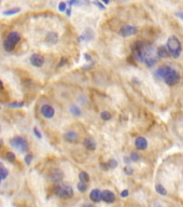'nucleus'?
<instances>
[{"instance_id":"7ed1b4c3","label":"nucleus","mask_w":183,"mask_h":207,"mask_svg":"<svg viewBox=\"0 0 183 207\" xmlns=\"http://www.w3.org/2000/svg\"><path fill=\"white\" fill-rule=\"evenodd\" d=\"M167 48H168L169 53L171 54L173 57H179L182 51V46H181L180 40L178 39L176 36H171V37L168 38V41H167Z\"/></svg>"},{"instance_id":"b1692460","label":"nucleus","mask_w":183,"mask_h":207,"mask_svg":"<svg viewBox=\"0 0 183 207\" xmlns=\"http://www.w3.org/2000/svg\"><path fill=\"white\" fill-rule=\"evenodd\" d=\"M100 116H101V119L104 120V121H109L111 119V113H110L109 111H102Z\"/></svg>"},{"instance_id":"a19ab883","label":"nucleus","mask_w":183,"mask_h":207,"mask_svg":"<svg viewBox=\"0 0 183 207\" xmlns=\"http://www.w3.org/2000/svg\"><path fill=\"white\" fill-rule=\"evenodd\" d=\"M1 180H2V179H1V177H0V183H1Z\"/></svg>"},{"instance_id":"c756f323","label":"nucleus","mask_w":183,"mask_h":207,"mask_svg":"<svg viewBox=\"0 0 183 207\" xmlns=\"http://www.w3.org/2000/svg\"><path fill=\"white\" fill-rule=\"evenodd\" d=\"M124 172H125V173L127 174V175H132V172H134V170H132V168L130 167V166H128V165H127L126 167L124 168Z\"/></svg>"},{"instance_id":"4be33fe9","label":"nucleus","mask_w":183,"mask_h":207,"mask_svg":"<svg viewBox=\"0 0 183 207\" xmlns=\"http://www.w3.org/2000/svg\"><path fill=\"white\" fill-rule=\"evenodd\" d=\"M76 188H78V190H79L80 192L84 193L85 191L87 190V184L85 183V182H82V181H80L79 183H78V186H76Z\"/></svg>"},{"instance_id":"2eb2a0df","label":"nucleus","mask_w":183,"mask_h":207,"mask_svg":"<svg viewBox=\"0 0 183 207\" xmlns=\"http://www.w3.org/2000/svg\"><path fill=\"white\" fill-rule=\"evenodd\" d=\"M45 40H46V42H49L50 44H55V43H57V41H58V35H57L56 32H54V31H51V32H49V34L46 35Z\"/></svg>"},{"instance_id":"c85d7f7f","label":"nucleus","mask_w":183,"mask_h":207,"mask_svg":"<svg viewBox=\"0 0 183 207\" xmlns=\"http://www.w3.org/2000/svg\"><path fill=\"white\" fill-rule=\"evenodd\" d=\"M31 161H32V154H27V155L25 156V162H26V164L29 165L31 163Z\"/></svg>"},{"instance_id":"20e7f679","label":"nucleus","mask_w":183,"mask_h":207,"mask_svg":"<svg viewBox=\"0 0 183 207\" xmlns=\"http://www.w3.org/2000/svg\"><path fill=\"white\" fill-rule=\"evenodd\" d=\"M21 40V35L16 31H12L7 36V38L3 41V49L7 52H11L16 46L18 41Z\"/></svg>"},{"instance_id":"cd10ccee","label":"nucleus","mask_w":183,"mask_h":207,"mask_svg":"<svg viewBox=\"0 0 183 207\" xmlns=\"http://www.w3.org/2000/svg\"><path fill=\"white\" fill-rule=\"evenodd\" d=\"M66 7H67V3L66 2H60L58 4V9H59V11H66V10H67V8H66Z\"/></svg>"},{"instance_id":"1a4fd4ad","label":"nucleus","mask_w":183,"mask_h":207,"mask_svg":"<svg viewBox=\"0 0 183 207\" xmlns=\"http://www.w3.org/2000/svg\"><path fill=\"white\" fill-rule=\"evenodd\" d=\"M40 113L42 114L43 118L45 119H52L55 114V110H54V108L50 105H42L41 108H40Z\"/></svg>"},{"instance_id":"9d476101","label":"nucleus","mask_w":183,"mask_h":207,"mask_svg":"<svg viewBox=\"0 0 183 207\" xmlns=\"http://www.w3.org/2000/svg\"><path fill=\"white\" fill-rule=\"evenodd\" d=\"M29 62L35 67H42L44 64V57L40 54H32L29 58Z\"/></svg>"},{"instance_id":"39448f33","label":"nucleus","mask_w":183,"mask_h":207,"mask_svg":"<svg viewBox=\"0 0 183 207\" xmlns=\"http://www.w3.org/2000/svg\"><path fill=\"white\" fill-rule=\"evenodd\" d=\"M54 193L60 199H70L73 196V189L68 184H58L54 189Z\"/></svg>"},{"instance_id":"e433bc0d","label":"nucleus","mask_w":183,"mask_h":207,"mask_svg":"<svg viewBox=\"0 0 183 207\" xmlns=\"http://www.w3.org/2000/svg\"><path fill=\"white\" fill-rule=\"evenodd\" d=\"M66 13H67L68 16H70V15H71V9H67V10H66Z\"/></svg>"},{"instance_id":"f257e3e1","label":"nucleus","mask_w":183,"mask_h":207,"mask_svg":"<svg viewBox=\"0 0 183 207\" xmlns=\"http://www.w3.org/2000/svg\"><path fill=\"white\" fill-rule=\"evenodd\" d=\"M132 54L137 62L143 63L148 67H153L157 63V50L155 51L153 46L146 42L137 41L132 46Z\"/></svg>"},{"instance_id":"9b49d317","label":"nucleus","mask_w":183,"mask_h":207,"mask_svg":"<svg viewBox=\"0 0 183 207\" xmlns=\"http://www.w3.org/2000/svg\"><path fill=\"white\" fill-rule=\"evenodd\" d=\"M101 199L104 202L108 203V204H111L113 202H115V194L110 190H104L101 192Z\"/></svg>"},{"instance_id":"412c9836","label":"nucleus","mask_w":183,"mask_h":207,"mask_svg":"<svg viewBox=\"0 0 183 207\" xmlns=\"http://www.w3.org/2000/svg\"><path fill=\"white\" fill-rule=\"evenodd\" d=\"M79 178H80V181L82 182H85V183H87L90 181V176L87 175V173H85V172H81L79 174Z\"/></svg>"},{"instance_id":"a878e982","label":"nucleus","mask_w":183,"mask_h":207,"mask_svg":"<svg viewBox=\"0 0 183 207\" xmlns=\"http://www.w3.org/2000/svg\"><path fill=\"white\" fill-rule=\"evenodd\" d=\"M129 158H130V160H132V161H134V162H137V161H139V160H140V155H139L137 152H132V153H130V155H129Z\"/></svg>"},{"instance_id":"5701e85b","label":"nucleus","mask_w":183,"mask_h":207,"mask_svg":"<svg viewBox=\"0 0 183 207\" xmlns=\"http://www.w3.org/2000/svg\"><path fill=\"white\" fill-rule=\"evenodd\" d=\"M21 11L20 8H13L11 10H8V11H4L3 12V14L4 15H12V14H15V13H18Z\"/></svg>"},{"instance_id":"ddd939ff","label":"nucleus","mask_w":183,"mask_h":207,"mask_svg":"<svg viewBox=\"0 0 183 207\" xmlns=\"http://www.w3.org/2000/svg\"><path fill=\"white\" fill-rule=\"evenodd\" d=\"M90 199L94 202V203H99L100 201H102L101 199V191L99 189H94L92 190V192L90 193Z\"/></svg>"},{"instance_id":"bb28decb","label":"nucleus","mask_w":183,"mask_h":207,"mask_svg":"<svg viewBox=\"0 0 183 207\" xmlns=\"http://www.w3.org/2000/svg\"><path fill=\"white\" fill-rule=\"evenodd\" d=\"M6 158H7V160H8V161H10V162H14L15 161V155H14V153H13V152H7Z\"/></svg>"},{"instance_id":"aec40b11","label":"nucleus","mask_w":183,"mask_h":207,"mask_svg":"<svg viewBox=\"0 0 183 207\" xmlns=\"http://www.w3.org/2000/svg\"><path fill=\"white\" fill-rule=\"evenodd\" d=\"M155 190H156V192H157L158 194H161V195H166L167 194V190L159 183L155 186Z\"/></svg>"},{"instance_id":"dca6fc26","label":"nucleus","mask_w":183,"mask_h":207,"mask_svg":"<svg viewBox=\"0 0 183 207\" xmlns=\"http://www.w3.org/2000/svg\"><path fill=\"white\" fill-rule=\"evenodd\" d=\"M169 55H170V53H169L168 50L165 48V46H158V49H157V56L158 57H161V58H166V57H168Z\"/></svg>"},{"instance_id":"ea45409f","label":"nucleus","mask_w":183,"mask_h":207,"mask_svg":"<svg viewBox=\"0 0 183 207\" xmlns=\"http://www.w3.org/2000/svg\"><path fill=\"white\" fill-rule=\"evenodd\" d=\"M1 146H2V140L0 139V147H1Z\"/></svg>"},{"instance_id":"a211bd4d","label":"nucleus","mask_w":183,"mask_h":207,"mask_svg":"<svg viewBox=\"0 0 183 207\" xmlns=\"http://www.w3.org/2000/svg\"><path fill=\"white\" fill-rule=\"evenodd\" d=\"M70 112L76 116H81V109L79 108V106L76 105H72L70 107Z\"/></svg>"},{"instance_id":"4468645a","label":"nucleus","mask_w":183,"mask_h":207,"mask_svg":"<svg viewBox=\"0 0 183 207\" xmlns=\"http://www.w3.org/2000/svg\"><path fill=\"white\" fill-rule=\"evenodd\" d=\"M83 145H84V147L86 148V149H88V150H90V151L96 150V142L92 137H86V138L84 139Z\"/></svg>"},{"instance_id":"6ab92c4d","label":"nucleus","mask_w":183,"mask_h":207,"mask_svg":"<svg viewBox=\"0 0 183 207\" xmlns=\"http://www.w3.org/2000/svg\"><path fill=\"white\" fill-rule=\"evenodd\" d=\"M8 175H9L8 169L3 166L2 163H0V177H1V179H6L8 177Z\"/></svg>"},{"instance_id":"72a5a7b5","label":"nucleus","mask_w":183,"mask_h":207,"mask_svg":"<svg viewBox=\"0 0 183 207\" xmlns=\"http://www.w3.org/2000/svg\"><path fill=\"white\" fill-rule=\"evenodd\" d=\"M34 133H35V135H36L37 137H38V138H41V137H42V135H41V133H40L39 130H38V128L37 127H35L34 128Z\"/></svg>"},{"instance_id":"f03ea898","label":"nucleus","mask_w":183,"mask_h":207,"mask_svg":"<svg viewBox=\"0 0 183 207\" xmlns=\"http://www.w3.org/2000/svg\"><path fill=\"white\" fill-rule=\"evenodd\" d=\"M154 76L157 79L164 80L168 85H175L180 81V74L177 69L172 68L171 66L165 65L161 66L156 69L154 72Z\"/></svg>"},{"instance_id":"58836bf2","label":"nucleus","mask_w":183,"mask_h":207,"mask_svg":"<svg viewBox=\"0 0 183 207\" xmlns=\"http://www.w3.org/2000/svg\"><path fill=\"white\" fill-rule=\"evenodd\" d=\"M1 88H3V83L1 82V80H0V90H1Z\"/></svg>"},{"instance_id":"f8f14e48","label":"nucleus","mask_w":183,"mask_h":207,"mask_svg":"<svg viewBox=\"0 0 183 207\" xmlns=\"http://www.w3.org/2000/svg\"><path fill=\"white\" fill-rule=\"evenodd\" d=\"M135 146L138 150H146L148 147V141L144 137H137L135 140Z\"/></svg>"},{"instance_id":"c9c22d12","label":"nucleus","mask_w":183,"mask_h":207,"mask_svg":"<svg viewBox=\"0 0 183 207\" xmlns=\"http://www.w3.org/2000/svg\"><path fill=\"white\" fill-rule=\"evenodd\" d=\"M177 16H179L181 20H183V12H178L177 13Z\"/></svg>"},{"instance_id":"473e14b6","label":"nucleus","mask_w":183,"mask_h":207,"mask_svg":"<svg viewBox=\"0 0 183 207\" xmlns=\"http://www.w3.org/2000/svg\"><path fill=\"white\" fill-rule=\"evenodd\" d=\"M128 194H129L128 190H127V189H125V190H123L121 192V197H127V196H128Z\"/></svg>"},{"instance_id":"4c0bfd02","label":"nucleus","mask_w":183,"mask_h":207,"mask_svg":"<svg viewBox=\"0 0 183 207\" xmlns=\"http://www.w3.org/2000/svg\"><path fill=\"white\" fill-rule=\"evenodd\" d=\"M83 207H94V205H92V204H85Z\"/></svg>"},{"instance_id":"f3484780","label":"nucleus","mask_w":183,"mask_h":207,"mask_svg":"<svg viewBox=\"0 0 183 207\" xmlns=\"http://www.w3.org/2000/svg\"><path fill=\"white\" fill-rule=\"evenodd\" d=\"M64 137H65L66 140H68V141H76V140H78V134L74 133V132H72V130H70V132H67V133L64 135Z\"/></svg>"},{"instance_id":"0eeeda50","label":"nucleus","mask_w":183,"mask_h":207,"mask_svg":"<svg viewBox=\"0 0 183 207\" xmlns=\"http://www.w3.org/2000/svg\"><path fill=\"white\" fill-rule=\"evenodd\" d=\"M49 179L51 180V182H54V183L60 182L62 179H64V173H62V170L59 169V168H53V169L50 172V174H49Z\"/></svg>"},{"instance_id":"2f4dec72","label":"nucleus","mask_w":183,"mask_h":207,"mask_svg":"<svg viewBox=\"0 0 183 207\" xmlns=\"http://www.w3.org/2000/svg\"><path fill=\"white\" fill-rule=\"evenodd\" d=\"M94 4H95V6L98 7V8L100 9V10H104V9H106V8H104V4H102L101 2H99V1H95V2H94Z\"/></svg>"},{"instance_id":"f704fd0d","label":"nucleus","mask_w":183,"mask_h":207,"mask_svg":"<svg viewBox=\"0 0 183 207\" xmlns=\"http://www.w3.org/2000/svg\"><path fill=\"white\" fill-rule=\"evenodd\" d=\"M84 57H85V60H87V62H90V60H92V57H90V54H84Z\"/></svg>"},{"instance_id":"393cba45","label":"nucleus","mask_w":183,"mask_h":207,"mask_svg":"<svg viewBox=\"0 0 183 207\" xmlns=\"http://www.w3.org/2000/svg\"><path fill=\"white\" fill-rule=\"evenodd\" d=\"M118 161L114 159H111L109 162H108V165H109V168H116L118 167Z\"/></svg>"},{"instance_id":"423d86ee","label":"nucleus","mask_w":183,"mask_h":207,"mask_svg":"<svg viewBox=\"0 0 183 207\" xmlns=\"http://www.w3.org/2000/svg\"><path fill=\"white\" fill-rule=\"evenodd\" d=\"M10 145L13 148H15V149H17L20 152H23V153H25L26 151L29 149L28 141L25 138L20 136L13 137V138L10 139Z\"/></svg>"},{"instance_id":"7c9ffc66","label":"nucleus","mask_w":183,"mask_h":207,"mask_svg":"<svg viewBox=\"0 0 183 207\" xmlns=\"http://www.w3.org/2000/svg\"><path fill=\"white\" fill-rule=\"evenodd\" d=\"M10 107H23L24 106V102H12L10 104Z\"/></svg>"},{"instance_id":"6e6552de","label":"nucleus","mask_w":183,"mask_h":207,"mask_svg":"<svg viewBox=\"0 0 183 207\" xmlns=\"http://www.w3.org/2000/svg\"><path fill=\"white\" fill-rule=\"evenodd\" d=\"M118 34L121 35L122 37H129V36H134V35L137 34V28H136L135 26H132V25H124L120 28Z\"/></svg>"}]
</instances>
